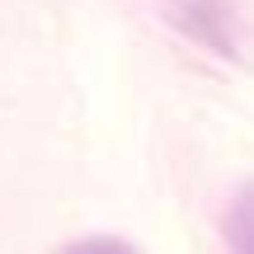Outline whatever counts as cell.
<instances>
[{
  "mask_svg": "<svg viewBox=\"0 0 254 254\" xmlns=\"http://www.w3.org/2000/svg\"><path fill=\"white\" fill-rule=\"evenodd\" d=\"M226 240H231V250H236V254H254V189H245L236 202H231Z\"/></svg>",
  "mask_w": 254,
  "mask_h": 254,
  "instance_id": "obj_1",
  "label": "cell"
},
{
  "mask_svg": "<svg viewBox=\"0 0 254 254\" xmlns=\"http://www.w3.org/2000/svg\"><path fill=\"white\" fill-rule=\"evenodd\" d=\"M57 254H136L127 240L118 236H85V240H71V245H62Z\"/></svg>",
  "mask_w": 254,
  "mask_h": 254,
  "instance_id": "obj_2",
  "label": "cell"
}]
</instances>
